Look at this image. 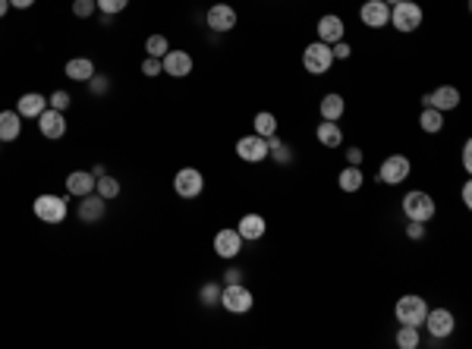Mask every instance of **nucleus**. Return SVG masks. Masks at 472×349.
<instances>
[{
    "mask_svg": "<svg viewBox=\"0 0 472 349\" xmlns=\"http://www.w3.org/2000/svg\"><path fill=\"white\" fill-rule=\"evenodd\" d=\"M434 211H438V205H434V199L428 192H422V189H412V192L403 195V214H406V221L432 223Z\"/></svg>",
    "mask_w": 472,
    "mask_h": 349,
    "instance_id": "nucleus-1",
    "label": "nucleus"
},
{
    "mask_svg": "<svg viewBox=\"0 0 472 349\" xmlns=\"http://www.w3.org/2000/svg\"><path fill=\"white\" fill-rule=\"evenodd\" d=\"M422 16H425L422 6L412 4V0H400V4L390 6V26H394L397 32H403V35L416 32V28L422 26Z\"/></svg>",
    "mask_w": 472,
    "mask_h": 349,
    "instance_id": "nucleus-2",
    "label": "nucleus"
},
{
    "mask_svg": "<svg viewBox=\"0 0 472 349\" xmlns=\"http://www.w3.org/2000/svg\"><path fill=\"white\" fill-rule=\"evenodd\" d=\"M221 305L227 311H234V315H246V311H252V305H256V296H252V289L243 287V283H224Z\"/></svg>",
    "mask_w": 472,
    "mask_h": 349,
    "instance_id": "nucleus-3",
    "label": "nucleus"
},
{
    "mask_svg": "<svg viewBox=\"0 0 472 349\" xmlns=\"http://www.w3.org/2000/svg\"><path fill=\"white\" fill-rule=\"evenodd\" d=\"M397 321L400 324H410V327H422L425 315H428V302L422 299V296L410 293V296H400L397 299V309H394Z\"/></svg>",
    "mask_w": 472,
    "mask_h": 349,
    "instance_id": "nucleus-4",
    "label": "nucleus"
},
{
    "mask_svg": "<svg viewBox=\"0 0 472 349\" xmlns=\"http://www.w3.org/2000/svg\"><path fill=\"white\" fill-rule=\"evenodd\" d=\"M331 67H334L331 45H324V41H312V45L302 50V70L312 72V76H324Z\"/></svg>",
    "mask_w": 472,
    "mask_h": 349,
    "instance_id": "nucleus-5",
    "label": "nucleus"
},
{
    "mask_svg": "<svg viewBox=\"0 0 472 349\" xmlns=\"http://www.w3.org/2000/svg\"><path fill=\"white\" fill-rule=\"evenodd\" d=\"M67 214H70V205L60 195H38V199H35V217L50 223V227H54V223H63Z\"/></svg>",
    "mask_w": 472,
    "mask_h": 349,
    "instance_id": "nucleus-6",
    "label": "nucleus"
},
{
    "mask_svg": "<svg viewBox=\"0 0 472 349\" xmlns=\"http://www.w3.org/2000/svg\"><path fill=\"white\" fill-rule=\"evenodd\" d=\"M412 173V161L406 155H388L381 161V170H378V179L384 186H400L403 179H410Z\"/></svg>",
    "mask_w": 472,
    "mask_h": 349,
    "instance_id": "nucleus-7",
    "label": "nucleus"
},
{
    "mask_svg": "<svg viewBox=\"0 0 472 349\" xmlns=\"http://www.w3.org/2000/svg\"><path fill=\"white\" fill-rule=\"evenodd\" d=\"M173 192H177L180 199H186V201L199 199V195L205 192V177H202V170H195V167H183V170H177V177H173Z\"/></svg>",
    "mask_w": 472,
    "mask_h": 349,
    "instance_id": "nucleus-8",
    "label": "nucleus"
},
{
    "mask_svg": "<svg viewBox=\"0 0 472 349\" xmlns=\"http://www.w3.org/2000/svg\"><path fill=\"white\" fill-rule=\"evenodd\" d=\"M422 324L428 327V333H432L434 340H447L450 333L456 331V318H454V311H450V309H432L425 315Z\"/></svg>",
    "mask_w": 472,
    "mask_h": 349,
    "instance_id": "nucleus-9",
    "label": "nucleus"
},
{
    "mask_svg": "<svg viewBox=\"0 0 472 349\" xmlns=\"http://www.w3.org/2000/svg\"><path fill=\"white\" fill-rule=\"evenodd\" d=\"M205 23L217 35L234 32V28H236V10L230 4H212V6H208V13H205Z\"/></svg>",
    "mask_w": 472,
    "mask_h": 349,
    "instance_id": "nucleus-10",
    "label": "nucleus"
},
{
    "mask_svg": "<svg viewBox=\"0 0 472 349\" xmlns=\"http://www.w3.org/2000/svg\"><path fill=\"white\" fill-rule=\"evenodd\" d=\"M236 155L239 161L246 164H261L268 157V139H261V135H243V139L236 142Z\"/></svg>",
    "mask_w": 472,
    "mask_h": 349,
    "instance_id": "nucleus-11",
    "label": "nucleus"
},
{
    "mask_svg": "<svg viewBox=\"0 0 472 349\" xmlns=\"http://www.w3.org/2000/svg\"><path fill=\"white\" fill-rule=\"evenodd\" d=\"M38 133L45 135V139L57 142L67 135V116H63L60 111H54V107H48V111H41L38 116Z\"/></svg>",
    "mask_w": 472,
    "mask_h": 349,
    "instance_id": "nucleus-12",
    "label": "nucleus"
},
{
    "mask_svg": "<svg viewBox=\"0 0 472 349\" xmlns=\"http://www.w3.org/2000/svg\"><path fill=\"white\" fill-rule=\"evenodd\" d=\"M425 107H434V111L447 113V111H456L460 107V89H454V85H441V89H434L432 94H425Z\"/></svg>",
    "mask_w": 472,
    "mask_h": 349,
    "instance_id": "nucleus-13",
    "label": "nucleus"
},
{
    "mask_svg": "<svg viewBox=\"0 0 472 349\" xmlns=\"http://www.w3.org/2000/svg\"><path fill=\"white\" fill-rule=\"evenodd\" d=\"M359 16H362V26L384 28V26H390V6L384 4V0H366L362 10H359Z\"/></svg>",
    "mask_w": 472,
    "mask_h": 349,
    "instance_id": "nucleus-14",
    "label": "nucleus"
},
{
    "mask_svg": "<svg viewBox=\"0 0 472 349\" xmlns=\"http://www.w3.org/2000/svg\"><path fill=\"white\" fill-rule=\"evenodd\" d=\"M315 32H318V41H324V45H337V41H344L346 26H344V19H340V16H334V13H328V16H322V19H318Z\"/></svg>",
    "mask_w": 472,
    "mask_h": 349,
    "instance_id": "nucleus-15",
    "label": "nucleus"
},
{
    "mask_svg": "<svg viewBox=\"0 0 472 349\" xmlns=\"http://www.w3.org/2000/svg\"><path fill=\"white\" fill-rule=\"evenodd\" d=\"M161 67H164L167 76L186 79L189 72H192V57H189L186 50H167V54L161 57Z\"/></svg>",
    "mask_w": 472,
    "mask_h": 349,
    "instance_id": "nucleus-16",
    "label": "nucleus"
},
{
    "mask_svg": "<svg viewBox=\"0 0 472 349\" xmlns=\"http://www.w3.org/2000/svg\"><path fill=\"white\" fill-rule=\"evenodd\" d=\"M214 252H217V255H221V258H236L239 255V252H243V236H239V233L236 230H217L214 233Z\"/></svg>",
    "mask_w": 472,
    "mask_h": 349,
    "instance_id": "nucleus-17",
    "label": "nucleus"
},
{
    "mask_svg": "<svg viewBox=\"0 0 472 349\" xmlns=\"http://www.w3.org/2000/svg\"><path fill=\"white\" fill-rule=\"evenodd\" d=\"M41 111H48V98L41 92H26L23 98L16 101V113L26 116V120H38Z\"/></svg>",
    "mask_w": 472,
    "mask_h": 349,
    "instance_id": "nucleus-18",
    "label": "nucleus"
},
{
    "mask_svg": "<svg viewBox=\"0 0 472 349\" xmlns=\"http://www.w3.org/2000/svg\"><path fill=\"white\" fill-rule=\"evenodd\" d=\"M104 199H101L98 192H89V195H82V201H79V221H85V223H98L101 217H104Z\"/></svg>",
    "mask_w": 472,
    "mask_h": 349,
    "instance_id": "nucleus-19",
    "label": "nucleus"
},
{
    "mask_svg": "<svg viewBox=\"0 0 472 349\" xmlns=\"http://www.w3.org/2000/svg\"><path fill=\"white\" fill-rule=\"evenodd\" d=\"M265 230H268V223H265V217H261V214H243V217H239V223H236V233L243 236V243H246V239L256 243V239L265 236Z\"/></svg>",
    "mask_w": 472,
    "mask_h": 349,
    "instance_id": "nucleus-20",
    "label": "nucleus"
},
{
    "mask_svg": "<svg viewBox=\"0 0 472 349\" xmlns=\"http://www.w3.org/2000/svg\"><path fill=\"white\" fill-rule=\"evenodd\" d=\"M67 192L70 195H89V192H94V173L92 170H72L70 177H67Z\"/></svg>",
    "mask_w": 472,
    "mask_h": 349,
    "instance_id": "nucleus-21",
    "label": "nucleus"
},
{
    "mask_svg": "<svg viewBox=\"0 0 472 349\" xmlns=\"http://www.w3.org/2000/svg\"><path fill=\"white\" fill-rule=\"evenodd\" d=\"M23 133V116L16 111H0V142H16Z\"/></svg>",
    "mask_w": 472,
    "mask_h": 349,
    "instance_id": "nucleus-22",
    "label": "nucleus"
},
{
    "mask_svg": "<svg viewBox=\"0 0 472 349\" xmlns=\"http://www.w3.org/2000/svg\"><path fill=\"white\" fill-rule=\"evenodd\" d=\"M315 139H318V145H324V148H340V145H344V129L331 120H322L315 129Z\"/></svg>",
    "mask_w": 472,
    "mask_h": 349,
    "instance_id": "nucleus-23",
    "label": "nucleus"
},
{
    "mask_svg": "<svg viewBox=\"0 0 472 349\" xmlns=\"http://www.w3.org/2000/svg\"><path fill=\"white\" fill-rule=\"evenodd\" d=\"M318 111H322V120H331V123H337L340 116H344L346 111V104H344V94H337V92H328L322 98V104H318Z\"/></svg>",
    "mask_w": 472,
    "mask_h": 349,
    "instance_id": "nucleus-24",
    "label": "nucleus"
},
{
    "mask_svg": "<svg viewBox=\"0 0 472 349\" xmlns=\"http://www.w3.org/2000/svg\"><path fill=\"white\" fill-rule=\"evenodd\" d=\"M92 76H94V63L89 57H72L67 63V79H72V82H89Z\"/></svg>",
    "mask_w": 472,
    "mask_h": 349,
    "instance_id": "nucleus-25",
    "label": "nucleus"
},
{
    "mask_svg": "<svg viewBox=\"0 0 472 349\" xmlns=\"http://www.w3.org/2000/svg\"><path fill=\"white\" fill-rule=\"evenodd\" d=\"M340 189L344 192H359L362 183H366V173H362V167H353V164H346L344 170H340Z\"/></svg>",
    "mask_w": 472,
    "mask_h": 349,
    "instance_id": "nucleus-26",
    "label": "nucleus"
},
{
    "mask_svg": "<svg viewBox=\"0 0 472 349\" xmlns=\"http://www.w3.org/2000/svg\"><path fill=\"white\" fill-rule=\"evenodd\" d=\"M419 126H422V133H428V135L441 133V129H444V113L434 111V107H425L422 116H419Z\"/></svg>",
    "mask_w": 472,
    "mask_h": 349,
    "instance_id": "nucleus-27",
    "label": "nucleus"
},
{
    "mask_svg": "<svg viewBox=\"0 0 472 349\" xmlns=\"http://www.w3.org/2000/svg\"><path fill=\"white\" fill-rule=\"evenodd\" d=\"M221 289H224V283L208 280L205 287L199 289V302L205 305V309H214V305H221Z\"/></svg>",
    "mask_w": 472,
    "mask_h": 349,
    "instance_id": "nucleus-28",
    "label": "nucleus"
},
{
    "mask_svg": "<svg viewBox=\"0 0 472 349\" xmlns=\"http://www.w3.org/2000/svg\"><path fill=\"white\" fill-rule=\"evenodd\" d=\"M256 135H261V139H268V135H278V116L261 111L256 113Z\"/></svg>",
    "mask_w": 472,
    "mask_h": 349,
    "instance_id": "nucleus-29",
    "label": "nucleus"
},
{
    "mask_svg": "<svg viewBox=\"0 0 472 349\" xmlns=\"http://www.w3.org/2000/svg\"><path fill=\"white\" fill-rule=\"evenodd\" d=\"M419 343H422V337H419V327L400 324V331H397V346H400V349H419Z\"/></svg>",
    "mask_w": 472,
    "mask_h": 349,
    "instance_id": "nucleus-30",
    "label": "nucleus"
},
{
    "mask_svg": "<svg viewBox=\"0 0 472 349\" xmlns=\"http://www.w3.org/2000/svg\"><path fill=\"white\" fill-rule=\"evenodd\" d=\"M94 192H98L104 201H111V199H117V195H120V183H117L114 177H107V173H104V177L94 179Z\"/></svg>",
    "mask_w": 472,
    "mask_h": 349,
    "instance_id": "nucleus-31",
    "label": "nucleus"
},
{
    "mask_svg": "<svg viewBox=\"0 0 472 349\" xmlns=\"http://www.w3.org/2000/svg\"><path fill=\"white\" fill-rule=\"evenodd\" d=\"M145 50H148V57H158V60H161L167 50H170V41H167L164 35H148V38H145Z\"/></svg>",
    "mask_w": 472,
    "mask_h": 349,
    "instance_id": "nucleus-32",
    "label": "nucleus"
},
{
    "mask_svg": "<svg viewBox=\"0 0 472 349\" xmlns=\"http://www.w3.org/2000/svg\"><path fill=\"white\" fill-rule=\"evenodd\" d=\"M94 4H98V10L104 16H117V13H123L129 6V0H94Z\"/></svg>",
    "mask_w": 472,
    "mask_h": 349,
    "instance_id": "nucleus-33",
    "label": "nucleus"
},
{
    "mask_svg": "<svg viewBox=\"0 0 472 349\" xmlns=\"http://www.w3.org/2000/svg\"><path fill=\"white\" fill-rule=\"evenodd\" d=\"M94 10H98V4H94V0H72V16L89 19V16H94Z\"/></svg>",
    "mask_w": 472,
    "mask_h": 349,
    "instance_id": "nucleus-34",
    "label": "nucleus"
},
{
    "mask_svg": "<svg viewBox=\"0 0 472 349\" xmlns=\"http://www.w3.org/2000/svg\"><path fill=\"white\" fill-rule=\"evenodd\" d=\"M72 104V98H70V92H63V89H57L54 94H50V98H48V107H54V111H67V107Z\"/></svg>",
    "mask_w": 472,
    "mask_h": 349,
    "instance_id": "nucleus-35",
    "label": "nucleus"
},
{
    "mask_svg": "<svg viewBox=\"0 0 472 349\" xmlns=\"http://www.w3.org/2000/svg\"><path fill=\"white\" fill-rule=\"evenodd\" d=\"M161 72H164V67H161L158 57H145V60H142V76L155 79V76H161Z\"/></svg>",
    "mask_w": 472,
    "mask_h": 349,
    "instance_id": "nucleus-36",
    "label": "nucleus"
},
{
    "mask_svg": "<svg viewBox=\"0 0 472 349\" xmlns=\"http://www.w3.org/2000/svg\"><path fill=\"white\" fill-rule=\"evenodd\" d=\"M89 89H92V94H107V92H111V79L94 72V76L89 79Z\"/></svg>",
    "mask_w": 472,
    "mask_h": 349,
    "instance_id": "nucleus-37",
    "label": "nucleus"
},
{
    "mask_svg": "<svg viewBox=\"0 0 472 349\" xmlns=\"http://www.w3.org/2000/svg\"><path fill=\"white\" fill-rule=\"evenodd\" d=\"M331 54H334V60H350L353 48L346 45V41H337V45H331Z\"/></svg>",
    "mask_w": 472,
    "mask_h": 349,
    "instance_id": "nucleus-38",
    "label": "nucleus"
},
{
    "mask_svg": "<svg viewBox=\"0 0 472 349\" xmlns=\"http://www.w3.org/2000/svg\"><path fill=\"white\" fill-rule=\"evenodd\" d=\"M406 236H410V239H425V223L410 221V223H406Z\"/></svg>",
    "mask_w": 472,
    "mask_h": 349,
    "instance_id": "nucleus-39",
    "label": "nucleus"
},
{
    "mask_svg": "<svg viewBox=\"0 0 472 349\" xmlns=\"http://www.w3.org/2000/svg\"><path fill=\"white\" fill-rule=\"evenodd\" d=\"M463 170L472 173V142H463Z\"/></svg>",
    "mask_w": 472,
    "mask_h": 349,
    "instance_id": "nucleus-40",
    "label": "nucleus"
},
{
    "mask_svg": "<svg viewBox=\"0 0 472 349\" xmlns=\"http://www.w3.org/2000/svg\"><path fill=\"white\" fill-rule=\"evenodd\" d=\"M346 164H353V167H359L362 164V148H346Z\"/></svg>",
    "mask_w": 472,
    "mask_h": 349,
    "instance_id": "nucleus-41",
    "label": "nucleus"
},
{
    "mask_svg": "<svg viewBox=\"0 0 472 349\" xmlns=\"http://www.w3.org/2000/svg\"><path fill=\"white\" fill-rule=\"evenodd\" d=\"M224 283H243V271H239V267H230V271L224 274Z\"/></svg>",
    "mask_w": 472,
    "mask_h": 349,
    "instance_id": "nucleus-42",
    "label": "nucleus"
},
{
    "mask_svg": "<svg viewBox=\"0 0 472 349\" xmlns=\"http://www.w3.org/2000/svg\"><path fill=\"white\" fill-rule=\"evenodd\" d=\"M460 199H463V205H466V208H472V186H469V183H463Z\"/></svg>",
    "mask_w": 472,
    "mask_h": 349,
    "instance_id": "nucleus-43",
    "label": "nucleus"
},
{
    "mask_svg": "<svg viewBox=\"0 0 472 349\" xmlns=\"http://www.w3.org/2000/svg\"><path fill=\"white\" fill-rule=\"evenodd\" d=\"M10 6H16V10H28V6H35V0H10Z\"/></svg>",
    "mask_w": 472,
    "mask_h": 349,
    "instance_id": "nucleus-44",
    "label": "nucleus"
},
{
    "mask_svg": "<svg viewBox=\"0 0 472 349\" xmlns=\"http://www.w3.org/2000/svg\"><path fill=\"white\" fill-rule=\"evenodd\" d=\"M10 10H13V6H10V0H0V19H4Z\"/></svg>",
    "mask_w": 472,
    "mask_h": 349,
    "instance_id": "nucleus-45",
    "label": "nucleus"
},
{
    "mask_svg": "<svg viewBox=\"0 0 472 349\" xmlns=\"http://www.w3.org/2000/svg\"><path fill=\"white\" fill-rule=\"evenodd\" d=\"M384 4H388V6H394V4H400V0H384Z\"/></svg>",
    "mask_w": 472,
    "mask_h": 349,
    "instance_id": "nucleus-46",
    "label": "nucleus"
}]
</instances>
